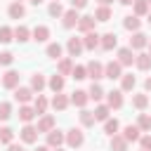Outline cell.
I'll list each match as a JSON object with an SVG mask.
<instances>
[{
	"instance_id": "cell-1",
	"label": "cell",
	"mask_w": 151,
	"mask_h": 151,
	"mask_svg": "<svg viewBox=\"0 0 151 151\" xmlns=\"http://www.w3.org/2000/svg\"><path fill=\"white\" fill-rule=\"evenodd\" d=\"M85 144V132L80 130V127H71L68 132H66V146H71V149H80Z\"/></svg>"
},
{
	"instance_id": "cell-2",
	"label": "cell",
	"mask_w": 151,
	"mask_h": 151,
	"mask_svg": "<svg viewBox=\"0 0 151 151\" xmlns=\"http://www.w3.org/2000/svg\"><path fill=\"white\" fill-rule=\"evenodd\" d=\"M19 80H21V76H19V71H14V68H7V71L2 73V78H0V83H2L5 90H17V87H19Z\"/></svg>"
},
{
	"instance_id": "cell-3",
	"label": "cell",
	"mask_w": 151,
	"mask_h": 151,
	"mask_svg": "<svg viewBox=\"0 0 151 151\" xmlns=\"http://www.w3.org/2000/svg\"><path fill=\"white\" fill-rule=\"evenodd\" d=\"M38 134H40L38 127L31 125V123H26V125L19 130V139H21L24 144H35V142H38Z\"/></svg>"
},
{
	"instance_id": "cell-4",
	"label": "cell",
	"mask_w": 151,
	"mask_h": 151,
	"mask_svg": "<svg viewBox=\"0 0 151 151\" xmlns=\"http://www.w3.org/2000/svg\"><path fill=\"white\" fill-rule=\"evenodd\" d=\"M45 137H47V142H45V144H47L50 149H59V146H64V144H66V132H61L59 127H54V130H52V132H47Z\"/></svg>"
},
{
	"instance_id": "cell-5",
	"label": "cell",
	"mask_w": 151,
	"mask_h": 151,
	"mask_svg": "<svg viewBox=\"0 0 151 151\" xmlns=\"http://www.w3.org/2000/svg\"><path fill=\"white\" fill-rule=\"evenodd\" d=\"M132 52H142L144 47H149V35L146 33H142V31H137V33H132V38H130V45H127Z\"/></svg>"
},
{
	"instance_id": "cell-6",
	"label": "cell",
	"mask_w": 151,
	"mask_h": 151,
	"mask_svg": "<svg viewBox=\"0 0 151 151\" xmlns=\"http://www.w3.org/2000/svg\"><path fill=\"white\" fill-rule=\"evenodd\" d=\"M104 78H109V80H120L123 78V66L118 64V59L104 64Z\"/></svg>"
},
{
	"instance_id": "cell-7",
	"label": "cell",
	"mask_w": 151,
	"mask_h": 151,
	"mask_svg": "<svg viewBox=\"0 0 151 151\" xmlns=\"http://www.w3.org/2000/svg\"><path fill=\"white\" fill-rule=\"evenodd\" d=\"M87 78H92V83H99L104 78V64L97 61V59H92L87 64Z\"/></svg>"
},
{
	"instance_id": "cell-8",
	"label": "cell",
	"mask_w": 151,
	"mask_h": 151,
	"mask_svg": "<svg viewBox=\"0 0 151 151\" xmlns=\"http://www.w3.org/2000/svg\"><path fill=\"white\" fill-rule=\"evenodd\" d=\"M38 132L40 134H47V132H52L54 127H57V120H54V116L52 113H45V116H40V120H38Z\"/></svg>"
},
{
	"instance_id": "cell-9",
	"label": "cell",
	"mask_w": 151,
	"mask_h": 151,
	"mask_svg": "<svg viewBox=\"0 0 151 151\" xmlns=\"http://www.w3.org/2000/svg\"><path fill=\"white\" fill-rule=\"evenodd\" d=\"M78 21H80V14H78V9H66L64 12V17H61V26L68 31V28H76L78 26Z\"/></svg>"
},
{
	"instance_id": "cell-10",
	"label": "cell",
	"mask_w": 151,
	"mask_h": 151,
	"mask_svg": "<svg viewBox=\"0 0 151 151\" xmlns=\"http://www.w3.org/2000/svg\"><path fill=\"white\" fill-rule=\"evenodd\" d=\"M83 50H85V45H83V38H68L66 40V52H68V57H80L83 54Z\"/></svg>"
},
{
	"instance_id": "cell-11",
	"label": "cell",
	"mask_w": 151,
	"mask_h": 151,
	"mask_svg": "<svg viewBox=\"0 0 151 151\" xmlns=\"http://www.w3.org/2000/svg\"><path fill=\"white\" fill-rule=\"evenodd\" d=\"M35 92L31 90V87H24V85H19L17 90H14V101H19V104H28V101H33L35 97H33Z\"/></svg>"
},
{
	"instance_id": "cell-12",
	"label": "cell",
	"mask_w": 151,
	"mask_h": 151,
	"mask_svg": "<svg viewBox=\"0 0 151 151\" xmlns=\"http://www.w3.org/2000/svg\"><path fill=\"white\" fill-rule=\"evenodd\" d=\"M94 26H97V19H94V14H85V17H80V21H78V31L85 35V33H90V31H94Z\"/></svg>"
},
{
	"instance_id": "cell-13",
	"label": "cell",
	"mask_w": 151,
	"mask_h": 151,
	"mask_svg": "<svg viewBox=\"0 0 151 151\" xmlns=\"http://www.w3.org/2000/svg\"><path fill=\"white\" fill-rule=\"evenodd\" d=\"M123 90H111V92H106V106L109 109H120L123 106Z\"/></svg>"
},
{
	"instance_id": "cell-14",
	"label": "cell",
	"mask_w": 151,
	"mask_h": 151,
	"mask_svg": "<svg viewBox=\"0 0 151 151\" xmlns=\"http://www.w3.org/2000/svg\"><path fill=\"white\" fill-rule=\"evenodd\" d=\"M99 47H101V50H106V52L116 50V47H118V35H116V33H111V31H109V33H104V35H101Z\"/></svg>"
},
{
	"instance_id": "cell-15",
	"label": "cell",
	"mask_w": 151,
	"mask_h": 151,
	"mask_svg": "<svg viewBox=\"0 0 151 151\" xmlns=\"http://www.w3.org/2000/svg\"><path fill=\"white\" fill-rule=\"evenodd\" d=\"M134 57H137V54H134L130 47H120V50H118V64H120V66H132V64H134Z\"/></svg>"
},
{
	"instance_id": "cell-16",
	"label": "cell",
	"mask_w": 151,
	"mask_h": 151,
	"mask_svg": "<svg viewBox=\"0 0 151 151\" xmlns=\"http://www.w3.org/2000/svg\"><path fill=\"white\" fill-rule=\"evenodd\" d=\"M73 66H76V64H73L71 57H61V59L57 61V73H59V76H71V73H73Z\"/></svg>"
},
{
	"instance_id": "cell-17",
	"label": "cell",
	"mask_w": 151,
	"mask_h": 151,
	"mask_svg": "<svg viewBox=\"0 0 151 151\" xmlns=\"http://www.w3.org/2000/svg\"><path fill=\"white\" fill-rule=\"evenodd\" d=\"M87 101H90L87 90H76V92L71 94V104H73V106H78V109H85V106H87Z\"/></svg>"
},
{
	"instance_id": "cell-18",
	"label": "cell",
	"mask_w": 151,
	"mask_h": 151,
	"mask_svg": "<svg viewBox=\"0 0 151 151\" xmlns=\"http://www.w3.org/2000/svg\"><path fill=\"white\" fill-rule=\"evenodd\" d=\"M68 104H71V97H66V94H54L52 97V101H50V106L54 109V111H66L68 109Z\"/></svg>"
},
{
	"instance_id": "cell-19",
	"label": "cell",
	"mask_w": 151,
	"mask_h": 151,
	"mask_svg": "<svg viewBox=\"0 0 151 151\" xmlns=\"http://www.w3.org/2000/svg\"><path fill=\"white\" fill-rule=\"evenodd\" d=\"M149 12H151V5H149V0H134L132 2V14L134 17H149Z\"/></svg>"
},
{
	"instance_id": "cell-20",
	"label": "cell",
	"mask_w": 151,
	"mask_h": 151,
	"mask_svg": "<svg viewBox=\"0 0 151 151\" xmlns=\"http://www.w3.org/2000/svg\"><path fill=\"white\" fill-rule=\"evenodd\" d=\"M123 28H125V31H130V33H137V31L142 28V19H139V17H134V14H127V17L123 19Z\"/></svg>"
},
{
	"instance_id": "cell-21",
	"label": "cell",
	"mask_w": 151,
	"mask_h": 151,
	"mask_svg": "<svg viewBox=\"0 0 151 151\" xmlns=\"http://www.w3.org/2000/svg\"><path fill=\"white\" fill-rule=\"evenodd\" d=\"M31 40H35V42H47V40H50V28H47L45 24L35 26L33 33H31Z\"/></svg>"
},
{
	"instance_id": "cell-22",
	"label": "cell",
	"mask_w": 151,
	"mask_h": 151,
	"mask_svg": "<svg viewBox=\"0 0 151 151\" xmlns=\"http://www.w3.org/2000/svg\"><path fill=\"white\" fill-rule=\"evenodd\" d=\"M99 42H101V35H99L97 31H90V33L83 35V45H85V50H94V47H99Z\"/></svg>"
},
{
	"instance_id": "cell-23",
	"label": "cell",
	"mask_w": 151,
	"mask_h": 151,
	"mask_svg": "<svg viewBox=\"0 0 151 151\" xmlns=\"http://www.w3.org/2000/svg\"><path fill=\"white\" fill-rule=\"evenodd\" d=\"M28 87H31L33 92H38V94H40V92L47 87V78H45L42 73H33V76H31V85H28Z\"/></svg>"
},
{
	"instance_id": "cell-24",
	"label": "cell",
	"mask_w": 151,
	"mask_h": 151,
	"mask_svg": "<svg viewBox=\"0 0 151 151\" xmlns=\"http://www.w3.org/2000/svg\"><path fill=\"white\" fill-rule=\"evenodd\" d=\"M120 134H123V137H125V142L130 144V142H139V137H142V130H139L137 125H125Z\"/></svg>"
},
{
	"instance_id": "cell-25",
	"label": "cell",
	"mask_w": 151,
	"mask_h": 151,
	"mask_svg": "<svg viewBox=\"0 0 151 151\" xmlns=\"http://www.w3.org/2000/svg\"><path fill=\"white\" fill-rule=\"evenodd\" d=\"M7 14H9V19H24V17H26V7H24V2H9Z\"/></svg>"
},
{
	"instance_id": "cell-26",
	"label": "cell",
	"mask_w": 151,
	"mask_h": 151,
	"mask_svg": "<svg viewBox=\"0 0 151 151\" xmlns=\"http://www.w3.org/2000/svg\"><path fill=\"white\" fill-rule=\"evenodd\" d=\"M64 85H66V78H64V76H59V73H54V76L47 80V87H50L54 94H59V92L64 90Z\"/></svg>"
},
{
	"instance_id": "cell-27",
	"label": "cell",
	"mask_w": 151,
	"mask_h": 151,
	"mask_svg": "<svg viewBox=\"0 0 151 151\" xmlns=\"http://www.w3.org/2000/svg\"><path fill=\"white\" fill-rule=\"evenodd\" d=\"M35 116H38V113H35V109H33V106H28V104H21V106H19V120H21L24 125H26V123H31Z\"/></svg>"
},
{
	"instance_id": "cell-28",
	"label": "cell",
	"mask_w": 151,
	"mask_h": 151,
	"mask_svg": "<svg viewBox=\"0 0 151 151\" xmlns=\"http://www.w3.org/2000/svg\"><path fill=\"white\" fill-rule=\"evenodd\" d=\"M134 66H137L139 71H149V68H151V54H149V52H137Z\"/></svg>"
},
{
	"instance_id": "cell-29",
	"label": "cell",
	"mask_w": 151,
	"mask_h": 151,
	"mask_svg": "<svg viewBox=\"0 0 151 151\" xmlns=\"http://www.w3.org/2000/svg\"><path fill=\"white\" fill-rule=\"evenodd\" d=\"M31 33H33V31H31L28 26L19 24V26L14 28V40H17V42H28V40H31Z\"/></svg>"
},
{
	"instance_id": "cell-30",
	"label": "cell",
	"mask_w": 151,
	"mask_h": 151,
	"mask_svg": "<svg viewBox=\"0 0 151 151\" xmlns=\"http://www.w3.org/2000/svg\"><path fill=\"white\" fill-rule=\"evenodd\" d=\"M45 54L50 57V59H61V54H64V47L59 45V42H47V47H45Z\"/></svg>"
},
{
	"instance_id": "cell-31",
	"label": "cell",
	"mask_w": 151,
	"mask_h": 151,
	"mask_svg": "<svg viewBox=\"0 0 151 151\" xmlns=\"http://www.w3.org/2000/svg\"><path fill=\"white\" fill-rule=\"evenodd\" d=\"M132 106H134L137 111H144V109L149 106V94H146V92H137V94H132Z\"/></svg>"
},
{
	"instance_id": "cell-32",
	"label": "cell",
	"mask_w": 151,
	"mask_h": 151,
	"mask_svg": "<svg viewBox=\"0 0 151 151\" xmlns=\"http://www.w3.org/2000/svg\"><path fill=\"white\" fill-rule=\"evenodd\" d=\"M47 106H50V101H47L45 94H38V97L33 99V109H35L38 116H45V113H47Z\"/></svg>"
},
{
	"instance_id": "cell-33",
	"label": "cell",
	"mask_w": 151,
	"mask_h": 151,
	"mask_svg": "<svg viewBox=\"0 0 151 151\" xmlns=\"http://www.w3.org/2000/svg\"><path fill=\"white\" fill-rule=\"evenodd\" d=\"M109 146H111V151H127V142H125V137H123L120 132L111 137V142H109Z\"/></svg>"
},
{
	"instance_id": "cell-34",
	"label": "cell",
	"mask_w": 151,
	"mask_h": 151,
	"mask_svg": "<svg viewBox=\"0 0 151 151\" xmlns=\"http://www.w3.org/2000/svg\"><path fill=\"white\" fill-rule=\"evenodd\" d=\"M111 17H113V12H111V7H104V5H99V7L94 9V19H97V21H101V24H106V21H111Z\"/></svg>"
},
{
	"instance_id": "cell-35",
	"label": "cell",
	"mask_w": 151,
	"mask_h": 151,
	"mask_svg": "<svg viewBox=\"0 0 151 151\" xmlns=\"http://www.w3.org/2000/svg\"><path fill=\"white\" fill-rule=\"evenodd\" d=\"M134 85H137V78H134L132 73H123V78H120V90H123V92H132Z\"/></svg>"
},
{
	"instance_id": "cell-36",
	"label": "cell",
	"mask_w": 151,
	"mask_h": 151,
	"mask_svg": "<svg viewBox=\"0 0 151 151\" xmlns=\"http://www.w3.org/2000/svg\"><path fill=\"white\" fill-rule=\"evenodd\" d=\"M78 118H80V125H83V127H92V125L97 123V120H94V111H87V109H80Z\"/></svg>"
},
{
	"instance_id": "cell-37",
	"label": "cell",
	"mask_w": 151,
	"mask_h": 151,
	"mask_svg": "<svg viewBox=\"0 0 151 151\" xmlns=\"http://www.w3.org/2000/svg\"><path fill=\"white\" fill-rule=\"evenodd\" d=\"M134 125H137L142 132H151V113H139Z\"/></svg>"
},
{
	"instance_id": "cell-38",
	"label": "cell",
	"mask_w": 151,
	"mask_h": 151,
	"mask_svg": "<svg viewBox=\"0 0 151 151\" xmlns=\"http://www.w3.org/2000/svg\"><path fill=\"white\" fill-rule=\"evenodd\" d=\"M87 94H90V99H94V101H99V99L106 97V92H104V87H101L99 83H92L90 90H87Z\"/></svg>"
},
{
	"instance_id": "cell-39",
	"label": "cell",
	"mask_w": 151,
	"mask_h": 151,
	"mask_svg": "<svg viewBox=\"0 0 151 151\" xmlns=\"http://www.w3.org/2000/svg\"><path fill=\"white\" fill-rule=\"evenodd\" d=\"M118 130H120V123H118L116 118H109V120H104V132H106L109 137L118 134Z\"/></svg>"
},
{
	"instance_id": "cell-40",
	"label": "cell",
	"mask_w": 151,
	"mask_h": 151,
	"mask_svg": "<svg viewBox=\"0 0 151 151\" xmlns=\"http://www.w3.org/2000/svg\"><path fill=\"white\" fill-rule=\"evenodd\" d=\"M64 12H66V9L61 7V2H50V5H47V14H50V17H54V19H61V17H64Z\"/></svg>"
},
{
	"instance_id": "cell-41",
	"label": "cell",
	"mask_w": 151,
	"mask_h": 151,
	"mask_svg": "<svg viewBox=\"0 0 151 151\" xmlns=\"http://www.w3.org/2000/svg\"><path fill=\"white\" fill-rule=\"evenodd\" d=\"M109 113H111V109H109L106 104H99V106L94 109V120H101V123H104V120H109V118H111Z\"/></svg>"
},
{
	"instance_id": "cell-42",
	"label": "cell",
	"mask_w": 151,
	"mask_h": 151,
	"mask_svg": "<svg viewBox=\"0 0 151 151\" xmlns=\"http://www.w3.org/2000/svg\"><path fill=\"white\" fill-rule=\"evenodd\" d=\"M12 142H14V130H12V127H7V125H5V127H0V144H7V146H9Z\"/></svg>"
},
{
	"instance_id": "cell-43",
	"label": "cell",
	"mask_w": 151,
	"mask_h": 151,
	"mask_svg": "<svg viewBox=\"0 0 151 151\" xmlns=\"http://www.w3.org/2000/svg\"><path fill=\"white\" fill-rule=\"evenodd\" d=\"M12 40H14V28L0 26V42H12Z\"/></svg>"
},
{
	"instance_id": "cell-44",
	"label": "cell",
	"mask_w": 151,
	"mask_h": 151,
	"mask_svg": "<svg viewBox=\"0 0 151 151\" xmlns=\"http://www.w3.org/2000/svg\"><path fill=\"white\" fill-rule=\"evenodd\" d=\"M9 118H12V104L0 101V120H9Z\"/></svg>"
},
{
	"instance_id": "cell-45",
	"label": "cell",
	"mask_w": 151,
	"mask_h": 151,
	"mask_svg": "<svg viewBox=\"0 0 151 151\" xmlns=\"http://www.w3.org/2000/svg\"><path fill=\"white\" fill-rule=\"evenodd\" d=\"M71 78H73V80H85V78H87V66H73Z\"/></svg>"
},
{
	"instance_id": "cell-46",
	"label": "cell",
	"mask_w": 151,
	"mask_h": 151,
	"mask_svg": "<svg viewBox=\"0 0 151 151\" xmlns=\"http://www.w3.org/2000/svg\"><path fill=\"white\" fill-rule=\"evenodd\" d=\"M12 61H14V54H12L9 50L0 52V66H12Z\"/></svg>"
},
{
	"instance_id": "cell-47",
	"label": "cell",
	"mask_w": 151,
	"mask_h": 151,
	"mask_svg": "<svg viewBox=\"0 0 151 151\" xmlns=\"http://www.w3.org/2000/svg\"><path fill=\"white\" fill-rule=\"evenodd\" d=\"M139 146H142L144 151H151V132H146V134L139 137Z\"/></svg>"
},
{
	"instance_id": "cell-48",
	"label": "cell",
	"mask_w": 151,
	"mask_h": 151,
	"mask_svg": "<svg viewBox=\"0 0 151 151\" xmlns=\"http://www.w3.org/2000/svg\"><path fill=\"white\" fill-rule=\"evenodd\" d=\"M71 7L73 9H83V7H87V0H71Z\"/></svg>"
},
{
	"instance_id": "cell-49",
	"label": "cell",
	"mask_w": 151,
	"mask_h": 151,
	"mask_svg": "<svg viewBox=\"0 0 151 151\" xmlns=\"http://www.w3.org/2000/svg\"><path fill=\"white\" fill-rule=\"evenodd\" d=\"M7 151H26V149H24L21 144H14V142H12V144L7 146Z\"/></svg>"
},
{
	"instance_id": "cell-50",
	"label": "cell",
	"mask_w": 151,
	"mask_h": 151,
	"mask_svg": "<svg viewBox=\"0 0 151 151\" xmlns=\"http://www.w3.org/2000/svg\"><path fill=\"white\" fill-rule=\"evenodd\" d=\"M144 90H146V92H151V76L144 80Z\"/></svg>"
},
{
	"instance_id": "cell-51",
	"label": "cell",
	"mask_w": 151,
	"mask_h": 151,
	"mask_svg": "<svg viewBox=\"0 0 151 151\" xmlns=\"http://www.w3.org/2000/svg\"><path fill=\"white\" fill-rule=\"evenodd\" d=\"M97 2H99V5H104V7H109V5L113 2V0H97Z\"/></svg>"
},
{
	"instance_id": "cell-52",
	"label": "cell",
	"mask_w": 151,
	"mask_h": 151,
	"mask_svg": "<svg viewBox=\"0 0 151 151\" xmlns=\"http://www.w3.org/2000/svg\"><path fill=\"white\" fill-rule=\"evenodd\" d=\"M33 151H52V149H50V146L45 144V146H38V149H33Z\"/></svg>"
},
{
	"instance_id": "cell-53",
	"label": "cell",
	"mask_w": 151,
	"mask_h": 151,
	"mask_svg": "<svg viewBox=\"0 0 151 151\" xmlns=\"http://www.w3.org/2000/svg\"><path fill=\"white\" fill-rule=\"evenodd\" d=\"M118 2H120V5H132L134 0H118Z\"/></svg>"
},
{
	"instance_id": "cell-54",
	"label": "cell",
	"mask_w": 151,
	"mask_h": 151,
	"mask_svg": "<svg viewBox=\"0 0 151 151\" xmlns=\"http://www.w3.org/2000/svg\"><path fill=\"white\" fill-rule=\"evenodd\" d=\"M28 2H31V5H42L45 0H28Z\"/></svg>"
},
{
	"instance_id": "cell-55",
	"label": "cell",
	"mask_w": 151,
	"mask_h": 151,
	"mask_svg": "<svg viewBox=\"0 0 151 151\" xmlns=\"http://www.w3.org/2000/svg\"><path fill=\"white\" fill-rule=\"evenodd\" d=\"M52 151H66V149H61V146H59V149H52Z\"/></svg>"
},
{
	"instance_id": "cell-56",
	"label": "cell",
	"mask_w": 151,
	"mask_h": 151,
	"mask_svg": "<svg viewBox=\"0 0 151 151\" xmlns=\"http://www.w3.org/2000/svg\"><path fill=\"white\" fill-rule=\"evenodd\" d=\"M149 54H151V40H149Z\"/></svg>"
},
{
	"instance_id": "cell-57",
	"label": "cell",
	"mask_w": 151,
	"mask_h": 151,
	"mask_svg": "<svg viewBox=\"0 0 151 151\" xmlns=\"http://www.w3.org/2000/svg\"><path fill=\"white\" fill-rule=\"evenodd\" d=\"M146 21H149V24H151V12H149V19H146Z\"/></svg>"
},
{
	"instance_id": "cell-58",
	"label": "cell",
	"mask_w": 151,
	"mask_h": 151,
	"mask_svg": "<svg viewBox=\"0 0 151 151\" xmlns=\"http://www.w3.org/2000/svg\"><path fill=\"white\" fill-rule=\"evenodd\" d=\"M12 2H21V0H12Z\"/></svg>"
},
{
	"instance_id": "cell-59",
	"label": "cell",
	"mask_w": 151,
	"mask_h": 151,
	"mask_svg": "<svg viewBox=\"0 0 151 151\" xmlns=\"http://www.w3.org/2000/svg\"><path fill=\"white\" fill-rule=\"evenodd\" d=\"M52 2H59V0H52Z\"/></svg>"
},
{
	"instance_id": "cell-60",
	"label": "cell",
	"mask_w": 151,
	"mask_h": 151,
	"mask_svg": "<svg viewBox=\"0 0 151 151\" xmlns=\"http://www.w3.org/2000/svg\"><path fill=\"white\" fill-rule=\"evenodd\" d=\"M149 5H151V0H149Z\"/></svg>"
},
{
	"instance_id": "cell-61",
	"label": "cell",
	"mask_w": 151,
	"mask_h": 151,
	"mask_svg": "<svg viewBox=\"0 0 151 151\" xmlns=\"http://www.w3.org/2000/svg\"><path fill=\"white\" fill-rule=\"evenodd\" d=\"M142 151H144V149H142Z\"/></svg>"
}]
</instances>
